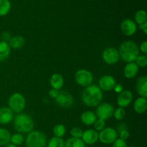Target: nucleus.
Instances as JSON below:
<instances>
[{
	"label": "nucleus",
	"mask_w": 147,
	"mask_h": 147,
	"mask_svg": "<svg viewBox=\"0 0 147 147\" xmlns=\"http://www.w3.org/2000/svg\"><path fill=\"white\" fill-rule=\"evenodd\" d=\"M103 92L96 85H90L83 91L81 99L83 103L89 107H95L101 103L103 100Z\"/></svg>",
	"instance_id": "1"
},
{
	"label": "nucleus",
	"mask_w": 147,
	"mask_h": 147,
	"mask_svg": "<svg viewBox=\"0 0 147 147\" xmlns=\"http://www.w3.org/2000/svg\"><path fill=\"white\" fill-rule=\"evenodd\" d=\"M118 51L120 58L127 63L135 62L136 57L139 55V47L133 41H125L122 42Z\"/></svg>",
	"instance_id": "2"
},
{
	"label": "nucleus",
	"mask_w": 147,
	"mask_h": 147,
	"mask_svg": "<svg viewBox=\"0 0 147 147\" xmlns=\"http://www.w3.org/2000/svg\"><path fill=\"white\" fill-rule=\"evenodd\" d=\"M14 128L20 134H29L33 131L34 122L29 114L20 113L13 119Z\"/></svg>",
	"instance_id": "3"
},
{
	"label": "nucleus",
	"mask_w": 147,
	"mask_h": 147,
	"mask_svg": "<svg viewBox=\"0 0 147 147\" xmlns=\"http://www.w3.org/2000/svg\"><path fill=\"white\" fill-rule=\"evenodd\" d=\"M47 143V136L40 131H32L25 140L27 147H45Z\"/></svg>",
	"instance_id": "4"
},
{
	"label": "nucleus",
	"mask_w": 147,
	"mask_h": 147,
	"mask_svg": "<svg viewBox=\"0 0 147 147\" xmlns=\"http://www.w3.org/2000/svg\"><path fill=\"white\" fill-rule=\"evenodd\" d=\"M9 108L14 113H20L26 106L25 98L20 93H13L8 100Z\"/></svg>",
	"instance_id": "5"
},
{
	"label": "nucleus",
	"mask_w": 147,
	"mask_h": 147,
	"mask_svg": "<svg viewBox=\"0 0 147 147\" xmlns=\"http://www.w3.org/2000/svg\"><path fill=\"white\" fill-rule=\"evenodd\" d=\"M75 80L79 86L86 88L92 85L93 81V76L89 70L86 69H80L75 74Z\"/></svg>",
	"instance_id": "6"
},
{
	"label": "nucleus",
	"mask_w": 147,
	"mask_h": 147,
	"mask_svg": "<svg viewBox=\"0 0 147 147\" xmlns=\"http://www.w3.org/2000/svg\"><path fill=\"white\" fill-rule=\"evenodd\" d=\"M119 137L116 129L112 127L105 128L98 133V140L104 144H111Z\"/></svg>",
	"instance_id": "7"
},
{
	"label": "nucleus",
	"mask_w": 147,
	"mask_h": 147,
	"mask_svg": "<svg viewBox=\"0 0 147 147\" xmlns=\"http://www.w3.org/2000/svg\"><path fill=\"white\" fill-rule=\"evenodd\" d=\"M97 106L95 113L98 119L106 121L113 116L114 112V108L113 105L109 103H102Z\"/></svg>",
	"instance_id": "8"
},
{
	"label": "nucleus",
	"mask_w": 147,
	"mask_h": 147,
	"mask_svg": "<svg viewBox=\"0 0 147 147\" xmlns=\"http://www.w3.org/2000/svg\"><path fill=\"white\" fill-rule=\"evenodd\" d=\"M102 57L103 61L108 65L116 64L120 59L119 51L114 47H108L105 49L102 54Z\"/></svg>",
	"instance_id": "9"
},
{
	"label": "nucleus",
	"mask_w": 147,
	"mask_h": 147,
	"mask_svg": "<svg viewBox=\"0 0 147 147\" xmlns=\"http://www.w3.org/2000/svg\"><path fill=\"white\" fill-rule=\"evenodd\" d=\"M56 103L63 109H69L74 103V98L70 93L66 91H60L55 98Z\"/></svg>",
	"instance_id": "10"
},
{
	"label": "nucleus",
	"mask_w": 147,
	"mask_h": 147,
	"mask_svg": "<svg viewBox=\"0 0 147 147\" xmlns=\"http://www.w3.org/2000/svg\"><path fill=\"white\" fill-rule=\"evenodd\" d=\"M116 85V81L113 76L110 75L103 76L99 79L98 87L101 90L104 91H110L113 90L115 86Z\"/></svg>",
	"instance_id": "11"
},
{
	"label": "nucleus",
	"mask_w": 147,
	"mask_h": 147,
	"mask_svg": "<svg viewBox=\"0 0 147 147\" xmlns=\"http://www.w3.org/2000/svg\"><path fill=\"white\" fill-rule=\"evenodd\" d=\"M121 30L124 35L130 37L136 33L137 30V25L134 20L126 19L121 24Z\"/></svg>",
	"instance_id": "12"
},
{
	"label": "nucleus",
	"mask_w": 147,
	"mask_h": 147,
	"mask_svg": "<svg viewBox=\"0 0 147 147\" xmlns=\"http://www.w3.org/2000/svg\"><path fill=\"white\" fill-rule=\"evenodd\" d=\"M134 98L133 93L129 90H123L117 98V103L119 107L125 108L131 104Z\"/></svg>",
	"instance_id": "13"
},
{
	"label": "nucleus",
	"mask_w": 147,
	"mask_h": 147,
	"mask_svg": "<svg viewBox=\"0 0 147 147\" xmlns=\"http://www.w3.org/2000/svg\"><path fill=\"white\" fill-rule=\"evenodd\" d=\"M81 139L85 144H94L98 141V133L94 129H88L83 131Z\"/></svg>",
	"instance_id": "14"
},
{
	"label": "nucleus",
	"mask_w": 147,
	"mask_h": 147,
	"mask_svg": "<svg viewBox=\"0 0 147 147\" xmlns=\"http://www.w3.org/2000/svg\"><path fill=\"white\" fill-rule=\"evenodd\" d=\"M14 119V112L8 107L0 109V124H8Z\"/></svg>",
	"instance_id": "15"
},
{
	"label": "nucleus",
	"mask_w": 147,
	"mask_h": 147,
	"mask_svg": "<svg viewBox=\"0 0 147 147\" xmlns=\"http://www.w3.org/2000/svg\"><path fill=\"white\" fill-rule=\"evenodd\" d=\"M139 66L133 62V63H129L126 65L123 69V75L125 77L128 79H132L136 77V75L139 72Z\"/></svg>",
	"instance_id": "16"
},
{
	"label": "nucleus",
	"mask_w": 147,
	"mask_h": 147,
	"mask_svg": "<svg viewBox=\"0 0 147 147\" xmlns=\"http://www.w3.org/2000/svg\"><path fill=\"white\" fill-rule=\"evenodd\" d=\"M136 90L141 97H147V77L142 76L136 82Z\"/></svg>",
	"instance_id": "17"
},
{
	"label": "nucleus",
	"mask_w": 147,
	"mask_h": 147,
	"mask_svg": "<svg viewBox=\"0 0 147 147\" xmlns=\"http://www.w3.org/2000/svg\"><path fill=\"white\" fill-rule=\"evenodd\" d=\"M97 119L98 118L95 112L91 111H87L83 112L80 116V120H81L82 123L86 126L93 125Z\"/></svg>",
	"instance_id": "18"
},
{
	"label": "nucleus",
	"mask_w": 147,
	"mask_h": 147,
	"mask_svg": "<svg viewBox=\"0 0 147 147\" xmlns=\"http://www.w3.org/2000/svg\"><path fill=\"white\" fill-rule=\"evenodd\" d=\"M50 84L52 88L60 90L64 86V78L59 73H55L52 75L50 78Z\"/></svg>",
	"instance_id": "19"
},
{
	"label": "nucleus",
	"mask_w": 147,
	"mask_h": 147,
	"mask_svg": "<svg viewBox=\"0 0 147 147\" xmlns=\"http://www.w3.org/2000/svg\"><path fill=\"white\" fill-rule=\"evenodd\" d=\"M134 109L135 112L139 114L145 113L147 109V100L146 98L139 97L134 101Z\"/></svg>",
	"instance_id": "20"
},
{
	"label": "nucleus",
	"mask_w": 147,
	"mask_h": 147,
	"mask_svg": "<svg viewBox=\"0 0 147 147\" xmlns=\"http://www.w3.org/2000/svg\"><path fill=\"white\" fill-rule=\"evenodd\" d=\"M11 53V47L8 42L4 41H0V62L7 60Z\"/></svg>",
	"instance_id": "21"
},
{
	"label": "nucleus",
	"mask_w": 147,
	"mask_h": 147,
	"mask_svg": "<svg viewBox=\"0 0 147 147\" xmlns=\"http://www.w3.org/2000/svg\"><path fill=\"white\" fill-rule=\"evenodd\" d=\"M9 45L10 47L15 50L22 48L25 44V40L24 38L22 36H14V37H11V39L9 41Z\"/></svg>",
	"instance_id": "22"
},
{
	"label": "nucleus",
	"mask_w": 147,
	"mask_h": 147,
	"mask_svg": "<svg viewBox=\"0 0 147 147\" xmlns=\"http://www.w3.org/2000/svg\"><path fill=\"white\" fill-rule=\"evenodd\" d=\"M11 134L7 129L0 128V146H6L10 143Z\"/></svg>",
	"instance_id": "23"
},
{
	"label": "nucleus",
	"mask_w": 147,
	"mask_h": 147,
	"mask_svg": "<svg viewBox=\"0 0 147 147\" xmlns=\"http://www.w3.org/2000/svg\"><path fill=\"white\" fill-rule=\"evenodd\" d=\"M64 147H86V144L81 139L71 137L65 142Z\"/></svg>",
	"instance_id": "24"
},
{
	"label": "nucleus",
	"mask_w": 147,
	"mask_h": 147,
	"mask_svg": "<svg viewBox=\"0 0 147 147\" xmlns=\"http://www.w3.org/2000/svg\"><path fill=\"white\" fill-rule=\"evenodd\" d=\"M11 9V2L9 0H0V17L5 16Z\"/></svg>",
	"instance_id": "25"
},
{
	"label": "nucleus",
	"mask_w": 147,
	"mask_h": 147,
	"mask_svg": "<svg viewBox=\"0 0 147 147\" xmlns=\"http://www.w3.org/2000/svg\"><path fill=\"white\" fill-rule=\"evenodd\" d=\"M135 22L138 24H142L147 22V15L146 12L144 10H139L135 14Z\"/></svg>",
	"instance_id": "26"
},
{
	"label": "nucleus",
	"mask_w": 147,
	"mask_h": 147,
	"mask_svg": "<svg viewBox=\"0 0 147 147\" xmlns=\"http://www.w3.org/2000/svg\"><path fill=\"white\" fill-rule=\"evenodd\" d=\"M65 142L62 138L54 137L51 138L47 142V147H64Z\"/></svg>",
	"instance_id": "27"
},
{
	"label": "nucleus",
	"mask_w": 147,
	"mask_h": 147,
	"mask_svg": "<svg viewBox=\"0 0 147 147\" xmlns=\"http://www.w3.org/2000/svg\"><path fill=\"white\" fill-rule=\"evenodd\" d=\"M53 134L55 136L59 138H62L63 136H65L66 133V128L65 126L63 124H57L56 126H55V127L53 128Z\"/></svg>",
	"instance_id": "28"
},
{
	"label": "nucleus",
	"mask_w": 147,
	"mask_h": 147,
	"mask_svg": "<svg viewBox=\"0 0 147 147\" xmlns=\"http://www.w3.org/2000/svg\"><path fill=\"white\" fill-rule=\"evenodd\" d=\"M10 142L15 146H19V145L22 144L24 142V137L22 134L17 133L11 135Z\"/></svg>",
	"instance_id": "29"
},
{
	"label": "nucleus",
	"mask_w": 147,
	"mask_h": 147,
	"mask_svg": "<svg viewBox=\"0 0 147 147\" xmlns=\"http://www.w3.org/2000/svg\"><path fill=\"white\" fill-rule=\"evenodd\" d=\"M113 116L116 120H123L125 116H126V111H125L124 108L119 107L118 109H116V110H114Z\"/></svg>",
	"instance_id": "30"
},
{
	"label": "nucleus",
	"mask_w": 147,
	"mask_h": 147,
	"mask_svg": "<svg viewBox=\"0 0 147 147\" xmlns=\"http://www.w3.org/2000/svg\"><path fill=\"white\" fill-rule=\"evenodd\" d=\"M135 63L138 66L142 67H145L147 65V57L146 55H139L137 57H136V60H135Z\"/></svg>",
	"instance_id": "31"
},
{
	"label": "nucleus",
	"mask_w": 147,
	"mask_h": 147,
	"mask_svg": "<svg viewBox=\"0 0 147 147\" xmlns=\"http://www.w3.org/2000/svg\"><path fill=\"white\" fill-rule=\"evenodd\" d=\"M93 126L96 131H101L106 128V121L98 119L93 124Z\"/></svg>",
	"instance_id": "32"
},
{
	"label": "nucleus",
	"mask_w": 147,
	"mask_h": 147,
	"mask_svg": "<svg viewBox=\"0 0 147 147\" xmlns=\"http://www.w3.org/2000/svg\"><path fill=\"white\" fill-rule=\"evenodd\" d=\"M70 135L73 138H76V139H81L83 136V131L80 128L74 127L70 130Z\"/></svg>",
	"instance_id": "33"
},
{
	"label": "nucleus",
	"mask_w": 147,
	"mask_h": 147,
	"mask_svg": "<svg viewBox=\"0 0 147 147\" xmlns=\"http://www.w3.org/2000/svg\"><path fill=\"white\" fill-rule=\"evenodd\" d=\"M119 134V139H121V140H123V141L127 140V139L129 138V136H130V133H129L128 129H126V128H123V129H120V130H119V134Z\"/></svg>",
	"instance_id": "34"
},
{
	"label": "nucleus",
	"mask_w": 147,
	"mask_h": 147,
	"mask_svg": "<svg viewBox=\"0 0 147 147\" xmlns=\"http://www.w3.org/2000/svg\"><path fill=\"white\" fill-rule=\"evenodd\" d=\"M127 144H126V141L121 140V139L118 138L116 141L113 143V146L112 147H127Z\"/></svg>",
	"instance_id": "35"
},
{
	"label": "nucleus",
	"mask_w": 147,
	"mask_h": 147,
	"mask_svg": "<svg viewBox=\"0 0 147 147\" xmlns=\"http://www.w3.org/2000/svg\"><path fill=\"white\" fill-rule=\"evenodd\" d=\"M59 93H60V91H59L58 90L52 88L50 89V91H49V96H50V98H52L55 99L57 97V96L59 95Z\"/></svg>",
	"instance_id": "36"
},
{
	"label": "nucleus",
	"mask_w": 147,
	"mask_h": 147,
	"mask_svg": "<svg viewBox=\"0 0 147 147\" xmlns=\"http://www.w3.org/2000/svg\"><path fill=\"white\" fill-rule=\"evenodd\" d=\"M113 90H115V92H116V93H119H119H121V92L123 90V87L121 84H120V83H119V84H117V83H116V85L115 86Z\"/></svg>",
	"instance_id": "37"
},
{
	"label": "nucleus",
	"mask_w": 147,
	"mask_h": 147,
	"mask_svg": "<svg viewBox=\"0 0 147 147\" xmlns=\"http://www.w3.org/2000/svg\"><path fill=\"white\" fill-rule=\"evenodd\" d=\"M140 50L144 54H147V42L144 41L141 44Z\"/></svg>",
	"instance_id": "38"
},
{
	"label": "nucleus",
	"mask_w": 147,
	"mask_h": 147,
	"mask_svg": "<svg viewBox=\"0 0 147 147\" xmlns=\"http://www.w3.org/2000/svg\"><path fill=\"white\" fill-rule=\"evenodd\" d=\"M2 39H3L2 41L7 42L9 41V40L11 39V36H10L9 33L8 32H3Z\"/></svg>",
	"instance_id": "39"
},
{
	"label": "nucleus",
	"mask_w": 147,
	"mask_h": 147,
	"mask_svg": "<svg viewBox=\"0 0 147 147\" xmlns=\"http://www.w3.org/2000/svg\"><path fill=\"white\" fill-rule=\"evenodd\" d=\"M139 28L144 32V33L145 34H147V22H146L144 23V24H140V25H139Z\"/></svg>",
	"instance_id": "40"
},
{
	"label": "nucleus",
	"mask_w": 147,
	"mask_h": 147,
	"mask_svg": "<svg viewBox=\"0 0 147 147\" xmlns=\"http://www.w3.org/2000/svg\"><path fill=\"white\" fill-rule=\"evenodd\" d=\"M4 147H17V146H15L14 144H13L9 143V144H8L6 145V146H4Z\"/></svg>",
	"instance_id": "41"
},
{
	"label": "nucleus",
	"mask_w": 147,
	"mask_h": 147,
	"mask_svg": "<svg viewBox=\"0 0 147 147\" xmlns=\"http://www.w3.org/2000/svg\"><path fill=\"white\" fill-rule=\"evenodd\" d=\"M127 147H136L135 146H127Z\"/></svg>",
	"instance_id": "42"
}]
</instances>
